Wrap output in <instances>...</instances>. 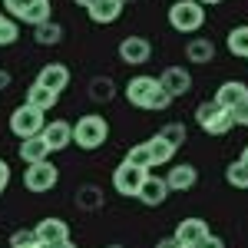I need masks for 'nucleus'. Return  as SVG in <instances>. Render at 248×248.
Listing matches in <instances>:
<instances>
[{"label": "nucleus", "instance_id": "f257e3e1", "mask_svg": "<svg viewBox=\"0 0 248 248\" xmlns=\"http://www.w3.org/2000/svg\"><path fill=\"white\" fill-rule=\"evenodd\" d=\"M106 139H109V123H106L99 113H86V116H79L77 123H73V142H77L79 149L93 153V149H99Z\"/></svg>", "mask_w": 248, "mask_h": 248}, {"label": "nucleus", "instance_id": "f03ea898", "mask_svg": "<svg viewBox=\"0 0 248 248\" xmlns=\"http://www.w3.org/2000/svg\"><path fill=\"white\" fill-rule=\"evenodd\" d=\"M205 23V7L199 0H175L169 7V27L179 33H195Z\"/></svg>", "mask_w": 248, "mask_h": 248}, {"label": "nucleus", "instance_id": "7ed1b4c3", "mask_svg": "<svg viewBox=\"0 0 248 248\" xmlns=\"http://www.w3.org/2000/svg\"><path fill=\"white\" fill-rule=\"evenodd\" d=\"M195 123H199V126H202L209 136H225L232 126H235L232 109L218 106L215 99H209V103H199V109H195Z\"/></svg>", "mask_w": 248, "mask_h": 248}, {"label": "nucleus", "instance_id": "20e7f679", "mask_svg": "<svg viewBox=\"0 0 248 248\" xmlns=\"http://www.w3.org/2000/svg\"><path fill=\"white\" fill-rule=\"evenodd\" d=\"M57 182H60V169L50 162V159H43V162H30V166L23 169V186H27V192H33V195L50 192Z\"/></svg>", "mask_w": 248, "mask_h": 248}, {"label": "nucleus", "instance_id": "39448f33", "mask_svg": "<svg viewBox=\"0 0 248 248\" xmlns=\"http://www.w3.org/2000/svg\"><path fill=\"white\" fill-rule=\"evenodd\" d=\"M43 126H46L43 109L30 106V103H23V106H17V109L10 113V133L17 136V139H27V136L43 133Z\"/></svg>", "mask_w": 248, "mask_h": 248}, {"label": "nucleus", "instance_id": "423d86ee", "mask_svg": "<svg viewBox=\"0 0 248 248\" xmlns=\"http://www.w3.org/2000/svg\"><path fill=\"white\" fill-rule=\"evenodd\" d=\"M146 175H149V172L133 166V162H119L116 172H113V189L119 192V195H126V199H133V195H139V186H142Z\"/></svg>", "mask_w": 248, "mask_h": 248}, {"label": "nucleus", "instance_id": "0eeeda50", "mask_svg": "<svg viewBox=\"0 0 248 248\" xmlns=\"http://www.w3.org/2000/svg\"><path fill=\"white\" fill-rule=\"evenodd\" d=\"M149 57H153V43L146 37H126L119 43V60L129 66H142V63H149Z\"/></svg>", "mask_w": 248, "mask_h": 248}, {"label": "nucleus", "instance_id": "6e6552de", "mask_svg": "<svg viewBox=\"0 0 248 248\" xmlns=\"http://www.w3.org/2000/svg\"><path fill=\"white\" fill-rule=\"evenodd\" d=\"M155 90H159V77H133L126 83V99L139 109H146Z\"/></svg>", "mask_w": 248, "mask_h": 248}, {"label": "nucleus", "instance_id": "1a4fd4ad", "mask_svg": "<svg viewBox=\"0 0 248 248\" xmlns=\"http://www.w3.org/2000/svg\"><path fill=\"white\" fill-rule=\"evenodd\" d=\"M159 86L175 99V96H186L192 90V77H189V70H186V66H166V70H162V77H159Z\"/></svg>", "mask_w": 248, "mask_h": 248}, {"label": "nucleus", "instance_id": "9d476101", "mask_svg": "<svg viewBox=\"0 0 248 248\" xmlns=\"http://www.w3.org/2000/svg\"><path fill=\"white\" fill-rule=\"evenodd\" d=\"M43 139H46V146H50V153H60V149H66L70 142H73V123H66V119H53V123H46L43 126Z\"/></svg>", "mask_w": 248, "mask_h": 248}, {"label": "nucleus", "instance_id": "9b49d317", "mask_svg": "<svg viewBox=\"0 0 248 248\" xmlns=\"http://www.w3.org/2000/svg\"><path fill=\"white\" fill-rule=\"evenodd\" d=\"M37 83L46 86V90H53V93H63V90L70 86V66H63V63H46L37 73Z\"/></svg>", "mask_w": 248, "mask_h": 248}, {"label": "nucleus", "instance_id": "f8f14e48", "mask_svg": "<svg viewBox=\"0 0 248 248\" xmlns=\"http://www.w3.org/2000/svg\"><path fill=\"white\" fill-rule=\"evenodd\" d=\"M136 199H139L142 205H162V202L169 199V186H166V179H159V175H146Z\"/></svg>", "mask_w": 248, "mask_h": 248}, {"label": "nucleus", "instance_id": "ddd939ff", "mask_svg": "<svg viewBox=\"0 0 248 248\" xmlns=\"http://www.w3.org/2000/svg\"><path fill=\"white\" fill-rule=\"evenodd\" d=\"M195 182H199V169H195V166H189V162L172 166L169 175H166V186H169V192H189Z\"/></svg>", "mask_w": 248, "mask_h": 248}, {"label": "nucleus", "instance_id": "4468645a", "mask_svg": "<svg viewBox=\"0 0 248 248\" xmlns=\"http://www.w3.org/2000/svg\"><path fill=\"white\" fill-rule=\"evenodd\" d=\"M209 222H205V218H182V222H179V225H175V238H179V242H186V245H195V242H199V238H205V235H209Z\"/></svg>", "mask_w": 248, "mask_h": 248}, {"label": "nucleus", "instance_id": "2eb2a0df", "mask_svg": "<svg viewBox=\"0 0 248 248\" xmlns=\"http://www.w3.org/2000/svg\"><path fill=\"white\" fill-rule=\"evenodd\" d=\"M20 159L30 166V162H43V159H50V146H46V139L43 136H27V139H20Z\"/></svg>", "mask_w": 248, "mask_h": 248}, {"label": "nucleus", "instance_id": "dca6fc26", "mask_svg": "<svg viewBox=\"0 0 248 248\" xmlns=\"http://www.w3.org/2000/svg\"><path fill=\"white\" fill-rule=\"evenodd\" d=\"M123 7H126L123 0H96V3L90 7V10H86V14H90V20H93V23L106 27V23H113V20L123 14Z\"/></svg>", "mask_w": 248, "mask_h": 248}, {"label": "nucleus", "instance_id": "f3484780", "mask_svg": "<svg viewBox=\"0 0 248 248\" xmlns=\"http://www.w3.org/2000/svg\"><path fill=\"white\" fill-rule=\"evenodd\" d=\"M245 96H248V86H245V83H242V79H229V83H222V86H218L215 103H218V106H225V109H232V106H238Z\"/></svg>", "mask_w": 248, "mask_h": 248}, {"label": "nucleus", "instance_id": "a211bd4d", "mask_svg": "<svg viewBox=\"0 0 248 248\" xmlns=\"http://www.w3.org/2000/svg\"><path fill=\"white\" fill-rule=\"evenodd\" d=\"M33 232L40 235L43 245H53V242H60V238H70V225H66L63 218H43V222H37Z\"/></svg>", "mask_w": 248, "mask_h": 248}, {"label": "nucleus", "instance_id": "6ab92c4d", "mask_svg": "<svg viewBox=\"0 0 248 248\" xmlns=\"http://www.w3.org/2000/svg\"><path fill=\"white\" fill-rule=\"evenodd\" d=\"M212 57H215V43L209 37L189 40V46H186V60L189 63H212Z\"/></svg>", "mask_w": 248, "mask_h": 248}, {"label": "nucleus", "instance_id": "aec40b11", "mask_svg": "<svg viewBox=\"0 0 248 248\" xmlns=\"http://www.w3.org/2000/svg\"><path fill=\"white\" fill-rule=\"evenodd\" d=\"M57 99H60V93H53V90H46V86H40V83H33L30 90H27V103L30 106H37V109H50V106H57Z\"/></svg>", "mask_w": 248, "mask_h": 248}, {"label": "nucleus", "instance_id": "412c9836", "mask_svg": "<svg viewBox=\"0 0 248 248\" xmlns=\"http://www.w3.org/2000/svg\"><path fill=\"white\" fill-rule=\"evenodd\" d=\"M33 40L43 43V46H57L60 40H63V27L53 23V20H46V23H37L33 27Z\"/></svg>", "mask_w": 248, "mask_h": 248}, {"label": "nucleus", "instance_id": "4be33fe9", "mask_svg": "<svg viewBox=\"0 0 248 248\" xmlns=\"http://www.w3.org/2000/svg\"><path fill=\"white\" fill-rule=\"evenodd\" d=\"M146 146H149V153H153V162H155V166L169 162L172 155H175V146H172V142H166L159 133H155L153 139H146Z\"/></svg>", "mask_w": 248, "mask_h": 248}, {"label": "nucleus", "instance_id": "5701e85b", "mask_svg": "<svg viewBox=\"0 0 248 248\" xmlns=\"http://www.w3.org/2000/svg\"><path fill=\"white\" fill-rule=\"evenodd\" d=\"M225 46H229V53L248 60V27H232V30H229V40H225Z\"/></svg>", "mask_w": 248, "mask_h": 248}, {"label": "nucleus", "instance_id": "b1692460", "mask_svg": "<svg viewBox=\"0 0 248 248\" xmlns=\"http://www.w3.org/2000/svg\"><path fill=\"white\" fill-rule=\"evenodd\" d=\"M77 205L83 212H96L99 205H103V192L96 189V186H83V189L77 192Z\"/></svg>", "mask_w": 248, "mask_h": 248}, {"label": "nucleus", "instance_id": "393cba45", "mask_svg": "<svg viewBox=\"0 0 248 248\" xmlns=\"http://www.w3.org/2000/svg\"><path fill=\"white\" fill-rule=\"evenodd\" d=\"M225 179H229L232 189H248V162H242V159L229 162V169H225Z\"/></svg>", "mask_w": 248, "mask_h": 248}, {"label": "nucleus", "instance_id": "a878e982", "mask_svg": "<svg viewBox=\"0 0 248 248\" xmlns=\"http://www.w3.org/2000/svg\"><path fill=\"white\" fill-rule=\"evenodd\" d=\"M90 96H93L96 103H109V99L116 96L113 79H109V77H96L93 83H90Z\"/></svg>", "mask_w": 248, "mask_h": 248}, {"label": "nucleus", "instance_id": "bb28decb", "mask_svg": "<svg viewBox=\"0 0 248 248\" xmlns=\"http://www.w3.org/2000/svg\"><path fill=\"white\" fill-rule=\"evenodd\" d=\"M10 248H46L33 229H17L10 235Z\"/></svg>", "mask_w": 248, "mask_h": 248}, {"label": "nucleus", "instance_id": "cd10ccee", "mask_svg": "<svg viewBox=\"0 0 248 248\" xmlns=\"http://www.w3.org/2000/svg\"><path fill=\"white\" fill-rule=\"evenodd\" d=\"M126 162H133V166H139V169H153L155 162H153V153H149V146L146 142H139V146H133L129 153H126Z\"/></svg>", "mask_w": 248, "mask_h": 248}, {"label": "nucleus", "instance_id": "c85d7f7f", "mask_svg": "<svg viewBox=\"0 0 248 248\" xmlns=\"http://www.w3.org/2000/svg\"><path fill=\"white\" fill-rule=\"evenodd\" d=\"M159 136L179 149V146H186V123H166V126L159 129Z\"/></svg>", "mask_w": 248, "mask_h": 248}, {"label": "nucleus", "instance_id": "c756f323", "mask_svg": "<svg viewBox=\"0 0 248 248\" xmlns=\"http://www.w3.org/2000/svg\"><path fill=\"white\" fill-rule=\"evenodd\" d=\"M50 20V0H37L27 14H23V23H30V27H37V23H46Z\"/></svg>", "mask_w": 248, "mask_h": 248}, {"label": "nucleus", "instance_id": "7c9ffc66", "mask_svg": "<svg viewBox=\"0 0 248 248\" xmlns=\"http://www.w3.org/2000/svg\"><path fill=\"white\" fill-rule=\"evenodd\" d=\"M20 37V27L14 17H3L0 20V46H10V43H17Z\"/></svg>", "mask_w": 248, "mask_h": 248}, {"label": "nucleus", "instance_id": "2f4dec72", "mask_svg": "<svg viewBox=\"0 0 248 248\" xmlns=\"http://www.w3.org/2000/svg\"><path fill=\"white\" fill-rule=\"evenodd\" d=\"M33 3H37V0H3L7 14H10V17H17V20H23V14H27Z\"/></svg>", "mask_w": 248, "mask_h": 248}, {"label": "nucleus", "instance_id": "473e14b6", "mask_svg": "<svg viewBox=\"0 0 248 248\" xmlns=\"http://www.w3.org/2000/svg\"><path fill=\"white\" fill-rule=\"evenodd\" d=\"M169 103H172V96L159 86V90L153 93V99H149V106H146V109H169Z\"/></svg>", "mask_w": 248, "mask_h": 248}, {"label": "nucleus", "instance_id": "72a5a7b5", "mask_svg": "<svg viewBox=\"0 0 248 248\" xmlns=\"http://www.w3.org/2000/svg\"><path fill=\"white\" fill-rule=\"evenodd\" d=\"M232 119H235V126H248V96L238 106H232Z\"/></svg>", "mask_w": 248, "mask_h": 248}, {"label": "nucleus", "instance_id": "f704fd0d", "mask_svg": "<svg viewBox=\"0 0 248 248\" xmlns=\"http://www.w3.org/2000/svg\"><path fill=\"white\" fill-rule=\"evenodd\" d=\"M192 248H225V242H222V238H218V235H205V238H199V242H195V245Z\"/></svg>", "mask_w": 248, "mask_h": 248}, {"label": "nucleus", "instance_id": "c9c22d12", "mask_svg": "<svg viewBox=\"0 0 248 248\" xmlns=\"http://www.w3.org/2000/svg\"><path fill=\"white\" fill-rule=\"evenodd\" d=\"M155 248H189V245H186V242H179L175 235H169V238H159V245H155Z\"/></svg>", "mask_w": 248, "mask_h": 248}, {"label": "nucleus", "instance_id": "e433bc0d", "mask_svg": "<svg viewBox=\"0 0 248 248\" xmlns=\"http://www.w3.org/2000/svg\"><path fill=\"white\" fill-rule=\"evenodd\" d=\"M7 182H10V166L0 159V195H3V189H7Z\"/></svg>", "mask_w": 248, "mask_h": 248}, {"label": "nucleus", "instance_id": "4c0bfd02", "mask_svg": "<svg viewBox=\"0 0 248 248\" xmlns=\"http://www.w3.org/2000/svg\"><path fill=\"white\" fill-rule=\"evenodd\" d=\"M46 248H77V242L73 238H60V242H53V245H46Z\"/></svg>", "mask_w": 248, "mask_h": 248}, {"label": "nucleus", "instance_id": "58836bf2", "mask_svg": "<svg viewBox=\"0 0 248 248\" xmlns=\"http://www.w3.org/2000/svg\"><path fill=\"white\" fill-rule=\"evenodd\" d=\"M10 79H14V77H10L7 70H0V90H7V86H10Z\"/></svg>", "mask_w": 248, "mask_h": 248}, {"label": "nucleus", "instance_id": "ea45409f", "mask_svg": "<svg viewBox=\"0 0 248 248\" xmlns=\"http://www.w3.org/2000/svg\"><path fill=\"white\" fill-rule=\"evenodd\" d=\"M73 3H77V7H86V10H90V7H93L96 0H73Z\"/></svg>", "mask_w": 248, "mask_h": 248}, {"label": "nucleus", "instance_id": "a19ab883", "mask_svg": "<svg viewBox=\"0 0 248 248\" xmlns=\"http://www.w3.org/2000/svg\"><path fill=\"white\" fill-rule=\"evenodd\" d=\"M202 7H215V3H222V0H199Z\"/></svg>", "mask_w": 248, "mask_h": 248}, {"label": "nucleus", "instance_id": "79ce46f5", "mask_svg": "<svg viewBox=\"0 0 248 248\" xmlns=\"http://www.w3.org/2000/svg\"><path fill=\"white\" fill-rule=\"evenodd\" d=\"M238 159H242V162H248V146L242 149V155H238Z\"/></svg>", "mask_w": 248, "mask_h": 248}, {"label": "nucleus", "instance_id": "37998d69", "mask_svg": "<svg viewBox=\"0 0 248 248\" xmlns=\"http://www.w3.org/2000/svg\"><path fill=\"white\" fill-rule=\"evenodd\" d=\"M106 248H126V245H106Z\"/></svg>", "mask_w": 248, "mask_h": 248}, {"label": "nucleus", "instance_id": "c03bdc74", "mask_svg": "<svg viewBox=\"0 0 248 248\" xmlns=\"http://www.w3.org/2000/svg\"><path fill=\"white\" fill-rule=\"evenodd\" d=\"M3 17H7V14H0V20H3Z\"/></svg>", "mask_w": 248, "mask_h": 248}, {"label": "nucleus", "instance_id": "a18cd8bd", "mask_svg": "<svg viewBox=\"0 0 248 248\" xmlns=\"http://www.w3.org/2000/svg\"><path fill=\"white\" fill-rule=\"evenodd\" d=\"M123 3H129V0H123Z\"/></svg>", "mask_w": 248, "mask_h": 248}]
</instances>
